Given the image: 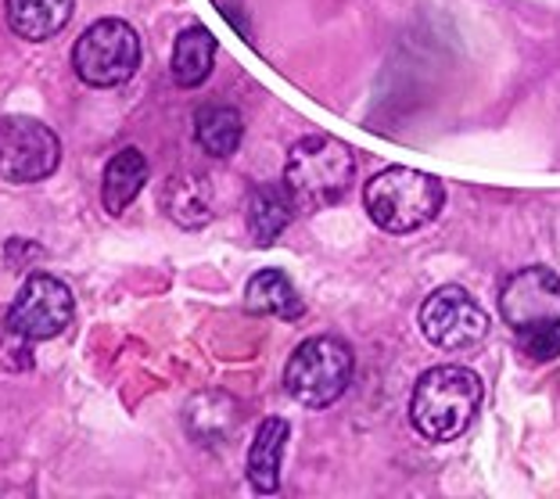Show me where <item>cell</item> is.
<instances>
[{"instance_id":"1","label":"cell","mask_w":560,"mask_h":499,"mask_svg":"<svg viewBox=\"0 0 560 499\" xmlns=\"http://www.w3.org/2000/svg\"><path fill=\"white\" fill-rule=\"evenodd\" d=\"M355 176V155L346 140L330 134H310L288 151L284 190L299 212H324L349 195Z\"/></svg>"},{"instance_id":"2","label":"cell","mask_w":560,"mask_h":499,"mask_svg":"<svg viewBox=\"0 0 560 499\" xmlns=\"http://www.w3.org/2000/svg\"><path fill=\"white\" fill-rule=\"evenodd\" d=\"M478 406L481 378L460 363H445L420 374L410 399V420L428 442H453L470 428Z\"/></svg>"},{"instance_id":"3","label":"cell","mask_w":560,"mask_h":499,"mask_svg":"<svg viewBox=\"0 0 560 499\" xmlns=\"http://www.w3.org/2000/svg\"><path fill=\"white\" fill-rule=\"evenodd\" d=\"M371 220L388 234H413L428 227L445 205V187L439 176L410 170V165H388L363 190Z\"/></svg>"},{"instance_id":"4","label":"cell","mask_w":560,"mask_h":499,"mask_svg":"<svg viewBox=\"0 0 560 499\" xmlns=\"http://www.w3.org/2000/svg\"><path fill=\"white\" fill-rule=\"evenodd\" d=\"M355 356L341 338L316 335L305 338L284 367V388L291 399H299L310 409H324L338 403L346 388L352 385Z\"/></svg>"},{"instance_id":"5","label":"cell","mask_w":560,"mask_h":499,"mask_svg":"<svg viewBox=\"0 0 560 499\" xmlns=\"http://www.w3.org/2000/svg\"><path fill=\"white\" fill-rule=\"evenodd\" d=\"M72 69L86 86L108 91L133 80L140 69V36L122 19H97L72 47Z\"/></svg>"},{"instance_id":"6","label":"cell","mask_w":560,"mask_h":499,"mask_svg":"<svg viewBox=\"0 0 560 499\" xmlns=\"http://www.w3.org/2000/svg\"><path fill=\"white\" fill-rule=\"evenodd\" d=\"M61 162V140L47 123L30 115H4L0 119V181L8 184H40Z\"/></svg>"},{"instance_id":"7","label":"cell","mask_w":560,"mask_h":499,"mask_svg":"<svg viewBox=\"0 0 560 499\" xmlns=\"http://www.w3.org/2000/svg\"><path fill=\"white\" fill-rule=\"evenodd\" d=\"M417 320L420 335L445 352H464L489 335V313L460 285H442L431 291L424 305H420Z\"/></svg>"},{"instance_id":"8","label":"cell","mask_w":560,"mask_h":499,"mask_svg":"<svg viewBox=\"0 0 560 499\" xmlns=\"http://www.w3.org/2000/svg\"><path fill=\"white\" fill-rule=\"evenodd\" d=\"M75 302L66 280L50 274H33L19 288L15 302L8 310V327L25 341H47L58 338L72 324Z\"/></svg>"},{"instance_id":"9","label":"cell","mask_w":560,"mask_h":499,"mask_svg":"<svg viewBox=\"0 0 560 499\" xmlns=\"http://www.w3.org/2000/svg\"><path fill=\"white\" fill-rule=\"evenodd\" d=\"M500 313L514 330L542 324V320H560V277L546 266L511 274L500 288Z\"/></svg>"},{"instance_id":"10","label":"cell","mask_w":560,"mask_h":499,"mask_svg":"<svg viewBox=\"0 0 560 499\" xmlns=\"http://www.w3.org/2000/svg\"><path fill=\"white\" fill-rule=\"evenodd\" d=\"M288 439H291V428L284 417H266L259 425L256 442H252V450H248V481L256 492L273 496L280 489V464H284Z\"/></svg>"},{"instance_id":"11","label":"cell","mask_w":560,"mask_h":499,"mask_svg":"<svg viewBox=\"0 0 560 499\" xmlns=\"http://www.w3.org/2000/svg\"><path fill=\"white\" fill-rule=\"evenodd\" d=\"M72 8H75V0H8L4 15H8L11 33L22 36V40L40 44L66 30L72 19Z\"/></svg>"},{"instance_id":"12","label":"cell","mask_w":560,"mask_h":499,"mask_svg":"<svg viewBox=\"0 0 560 499\" xmlns=\"http://www.w3.org/2000/svg\"><path fill=\"white\" fill-rule=\"evenodd\" d=\"M295 201L284 190V184H262L248 195L245 205V223H248V234L256 245H273V241L284 234L291 216H295Z\"/></svg>"},{"instance_id":"13","label":"cell","mask_w":560,"mask_h":499,"mask_svg":"<svg viewBox=\"0 0 560 499\" xmlns=\"http://www.w3.org/2000/svg\"><path fill=\"white\" fill-rule=\"evenodd\" d=\"M148 184V159L140 148H122L116 151V159L105 165L101 176V201L112 216L126 212L137 201V195Z\"/></svg>"},{"instance_id":"14","label":"cell","mask_w":560,"mask_h":499,"mask_svg":"<svg viewBox=\"0 0 560 499\" xmlns=\"http://www.w3.org/2000/svg\"><path fill=\"white\" fill-rule=\"evenodd\" d=\"M212 61H215V36L206 25H187L173 44V61H170L173 83L184 86V91H195V86L209 80Z\"/></svg>"},{"instance_id":"15","label":"cell","mask_w":560,"mask_h":499,"mask_svg":"<svg viewBox=\"0 0 560 499\" xmlns=\"http://www.w3.org/2000/svg\"><path fill=\"white\" fill-rule=\"evenodd\" d=\"M245 310L256 316H280V320H299L305 313L299 288L291 285L288 274L280 270H259L245 288Z\"/></svg>"},{"instance_id":"16","label":"cell","mask_w":560,"mask_h":499,"mask_svg":"<svg viewBox=\"0 0 560 499\" xmlns=\"http://www.w3.org/2000/svg\"><path fill=\"white\" fill-rule=\"evenodd\" d=\"M237 403L231 399V395L223 392H206V395H195L184 414V425L190 431V439L206 442V445H215L223 442L226 434L237 431Z\"/></svg>"},{"instance_id":"17","label":"cell","mask_w":560,"mask_h":499,"mask_svg":"<svg viewBox=\"0 0 560 499\" xmlns=\"http://www.w3.org/2000/svg\"><path fill=\"white\" fill-rule=\"evenodd\" d=\"M165 216L180 227L195 230L212 220V190L206 176H170L162 187Z\"/></svg>"},{"instance_id":"18","label":"cell","mask_w":560,"mask_h":499,"mask_svg":"<svg viewBox=\"0 0 560 499\" xmlns=\"http://www.w3.org/2000/svg\"><path fill=\"white\" fill-rule=\"evenodd\" d=\"M245 137V115L234 105H206L195 115V140L212 159H231Z\"/></svg>"},{"instance_id":"19","label":"cell","mask_w":560,"mask_h":499,"mask_svg":"<svg viewBox=\"0 0 560 499\" xmlns=\"http://www.w3.org/2000/svg\"><path fill=\"white\" fill-rule=\"evenodd\" d=\"M517 345L532 356L536 363H550L560 356V320H542V324H528L517 327Z\"/></svg>"}]
</instances>
